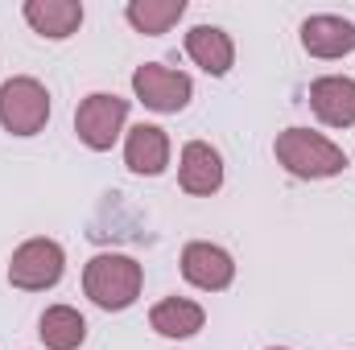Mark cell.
Masks as SVG:
<instances>
[{
  "label": "cell",
  "instance_id": "obj_8",
  "mask_svg": "<svg viewBox=\"0 0 355 350\" xmlns=\"http://www.w3.org/2000/svg\"><path fill=\"white\" fill-rule=\"evenodd\" d=\"M302 50L310 58H347L355 54V21L335 17V12H318L302 21Z\"/></svg>",
  "mask_w": 355,
  "mask_h": 350
},
{
  "label": "cell",
  "instance_id": "obj_2",
  "mask_svg": "<svg viewBox=\"0 0 355 350\" xmlns=\"http://www.w3.org/2000/svg\"><path fill=\"white\" fill-rule=\"evenodd\" d=\"M272 153L285 165V174L302 177V181L339 177L347 169V153L335 140H327L322 132H310V128H285V132H277Z\"/></svg>",
  "mask_w": 355,
  "mask_h": 350
},
{
  "label": "cell",
  "instance_id": "obj_1",
  "mask_svg": "<svg viewBox=\"0 0 355 350\" xmlns=\"http://www.w3.org/2000/svg\"><path fill=\"white\" fill-rule=\"evenodd\" d=\"M141 288H145V268L124 252H99L83 268V293L107 313L137 305Z\"/></svg>",
  "mask_w": 355,
  "mask_h": 350
},
{
  "label": "cell",
  "instance_id": "obj_10",
  "mask_svg": "<svg viewBox=\"0 0 355 350\" xmlns=\"http://www.w3.org/2000/svg\"><path fill=\"white\" fill-rule=\"evenodd\" d=\"M178 185L194 198H207L223 185V157L207 140H190L178 157Z\"/></svg>",
  "mask_w": 355,
  "mask_h": 350
},
{
  "label": "cell",
  "instance_id": "obj_9",
  "mask_svg": "<svg viewBox=\"0 0 355 350\" xmlns=\"http://www.w3.org/2000/svg\"><path fill=\"white\" fill-rule=\"evenodd\" d=\"M310 107L327 128H355V79L322 75L310 83Z\"/></svg>",
  "mask_w": 355,
  "mask_h": 350
},
{
  "label": "cell",
  "instance_id": "obj_11",
  "mask_svg": "<svg viewBox=\"0 0 355 350\" xmlns=\"http://www.w3.org/2000/svg\"><path fill=\"white\" fill-rule=\"evenodd\" d=\"M124 165L137 177H157L170 165V136L157 124H137L124 136Z\"/></svg>",
  "mask_w": 355,
  "mask_h": 350
},
{
  "label": "cell",
  "instance_id": "obj_17",
  "mask_svg": "<svg viewBox=\"0 0 355 350\" xmlns=\"http://www.w3.org/2000/svg\"><path fill=\"white\" fill-rule=\"evenodd\" d=\"M268 350H285V347H268Z\"/></svg>",
  "mask_w": 355,
  "mask_h": 350
},
{
  "label": "cell",
  "instance_id": "obj_5",
  "mask_svg": "<svg viewBox=\"0 0 355 350\" xmlns=\"http://www.w3.org/2000/svg\"><path fill=\"white\" fill-rule=\"evenodd\" d=\"M124 124H128V99H120L112 91L87 95L79 103V111H75V132H79V140L87 145L91 153H107L120 140Z\"/></svg>",
  "mask_w": 355,
  "mask_h": 350
},
{
  "label": "cell",
  "instance_id": "obj_13",
  "mask_svg": "<svg viewBox=\"0 0 355 350\" xmlns=\"http://www.w3.org/2000/svg\"><path fill=\"white\" fill-rule=\"evenodd\" d=\"M21 12H25L29 29L50 37V42H67L83 25V4L79 0H25Z\"/></svg>",
  "mask_w": 355,
  "mask_h": 350
},
{
  "label": "cell",
  "instance_id": "obj_6",
  "mask_svg": "<svg viewBox=\"0 0 355 350\" xmlns=\"http://www.w3.org/2000/svg\"><path fill=\"white\" fill-rule=\"evenodd\" d=\"M132 91L137 99L149 107V111H162V116H174V111H186L190 99H194V83L190 75L182 71H170L162 62H145L132 71Z\"/></svg>",
  "mask_w": 355,
  "mask_h": 350
},
{
  "label": "cell",
  "instance_id": "obj_4",
  "mask_svg": "<svg viewBox=\"0 0 355 350\" xmlns=\"http://www.w3.org/2000/svg\"><path fill=\"white\" fill-rule=\"evenodd\" d=\"M62 272H67L62 243L37 235V239H25L12 252V260H8V284L25 288V293H46V288H54L62 280Z\"/></svg>",
  "mask_w": 355,
  "mask_h": 350
},
{
  "label": "cell",
  "instance_id": "obj_3",
  "mask_svg": "<svg viewBox=\"0 0 355 350\" xmlns=\"http://www.w3.org/2000/svg\"><path fill=\"white\" fill-rule=\"evenodd\" d=\"M50 124V91L29 75L0 83V128L12 136H37Z\"/></svg>",
  "mask_w": 355,
  "mask_h": 350
},
{
  "label": "cell",
  "instance_id": "obj_15",
  "mask_svg": "<svg viewBox=\"0 0 355 350\" xmlns=\"http://www.w3.org/2000/svg\"><path fill=\"white\" fill-rule=\"evenodd\" d=\"M37 338L46 342V350H79L87 338V322L71 305H50L37 322Z\"/></svg>",
  "mask_w": 355,
  "mask_h": 350
},
{
  "label": "cell",
  "instance_id": "obj_7",
  "mask_svg": "<svg viewBox=\"0 0 355 350\" xmlns=\"http://www.w3.org/2000/svg\"><path fill=\"white\" fill-rule=\"evenodd\" d=\"M182 276H186V284H194L202 293H223L236 280V260L227 248L194 239L182 248Z\"/></svg>",
  "mask_w": 355,
  "mask_h": 350
},
{
  "label": "cell",
  "instance_id": "obj_16",
  "mask_svg": "<svg viewBox=\"0 0 355 350\" xmlns=\"http://www.w3.org/2000/svg\"><path fill=\"white\" fill-rule=\"evenodd\" d=\"M182 12H186V0H132V4L124 8L128 25H132L137 33H145V37L170 33L178 21H182Z\"/></svg>",
  "mask_w": 355,
  "mask_h": 350
},
{
  "label": "cell",
  "instance_id": "obj_14",
  "mask_svg": "<svg viewBox=\"0 0 355 350\" xmlns=\"http://www.w3.org/2000/svg\"><path fill=\"white\" fill-rule=\"evenodd\" d=\"M149 326L170 338V342H182V338H194L202 326H207V309L198 301H186V297H166L149 309Z\"/></svg>",
  "mask_w": 355,
  "mask_h": 350
},
{
  "label": "cell",
  "instance_id": "obj_12",
  "mask_svg": "<svg viewBox=\"0 0 355 350\" xmlns=\"http://www.w3.org/2000/svg\"><path fill=\"white\" fill-rule=\"evenodd\" d=\"M186 54L198 71H207L211 79H223L236 66V46L219 25H194L186 33Z\"/></svg>",
  "mask_w": 355,
  "mask_h": 350
}]
</instances>
